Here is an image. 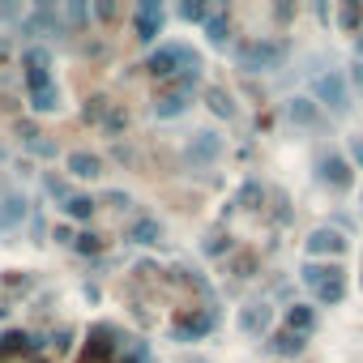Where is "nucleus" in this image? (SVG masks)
Masks as SVG:
<instances>
[{
    "instance_id": "obj_4",
    "label": "nucleus",
    "mask_w": 363,
    "mask_h": 363,
    "mask_svg": "<svg viewBox=\"0 0 363 363\" xmlns=\"http://www.w3.org/2000/svg\"><path fill=\"white\" fill-rule=\"evenodd\" d=\"M214 308H193L184 316H175V342H201L210 329H214Z\"/></svg>"
},
{
    "instance_id": "obj_24",
    "label": "nucleus",
    "mask_w": 363,
    "mask_h": 363,
    "mask_svg": "<svg viewBox=\"0 0 363 363\" xmlns=\"http://www.w3.org/2000/svg\"><path fill=\"white\" fill-rule=\"evenodd\" d=\"M316 299H320V303H342V299H346V274L329 278V282L316 291Z\"/></svg>"
},
{
    "instance_id": "obj_26",
    "label": "nucleus",
    "mask_w": 363,
    "mask_h": 363,
    "mask_svg": "<svg viewBox=\"0 0 363 363\" xmlns=\"http://www.w3.org/2000/svg\"><path fill=\"white\" fill-rule=\"evenodd\" d=\"M111 107H107V99L103 94H94V99H86V107H82V120H90V124H103V116H107Z\"/></svg>"
},
{
    "instance_id": "obj_23",
    "label": "nucleus",
    "mask_w": 363,
    "mask_h": 363,
    "mask_svg": "<svg viewBox=\"0 0 363 363\" xmlns=\"http://www.w3.org/2000/svg\"><path fill=\"white\" fill-rule=\"evenodd\" d=\"M257 201H265V184H261V179H248V184L240 189V197H235L231 206H235V210H252Z\"/></svg>"
},
{
    "instance_id": "obj_2",
    "label": "nucleus",
    "mask_w": 363,
    "mask_h": 363,
    "mask_svg": "<svg viewBox=\"0 0 363 363\" xmlns=\"http://www.w3.org/2000/svg\"><path fill=\"white\" fill-rule=\"evenodd\" d=\"M193 65H201V56H197L193 48H184V43H162L158 52H150L145 73H150V77H158V82H175L179 73L193 69Z\"/></svg>"
},
{
    "instance_id": "obj_14",
    "label": "nucleus",
    "mask_w": 363,
    "mask_h": 363,
    "mask_svg": "<svg viewBox=\"0 0 363 363\" xmlns=\"http://www.w3.org/2000/svg\"><path fill=\"white\" fill-rule=\"evenodd\" d=\"M184 111H189V94H179V90H171V86H167V90L158 94V103H154V116H158V120H175V116H184Z\"/></svg>"
},
{
    "instance_id": "obj_29",
    "label": "nucleus",
    "mask_w": 363,
    "mask_h": 363,
    "mask_svg": "<svg viewBox=\"0 0 363 363\" xmlns=\"http://www.w3.org/2000/svg\"><path fill=\"white\" fill-rule=\"evenodd\" d=\"M124 124H128V111H124V107H111V111L103 116V133H120Z\"/></svg>"
},
{
    "instance_id": "obj_39",
    "label": "nucleus",
    "mask_w": 363,
    "mask_h": 363,
    "mask_svg": "<svg viewBox=\"0 0 363 363\" xmlns=\"http://www.w3.org/2000/svg\"><path fill=\"white\" fill-rule=\"evenodd\" d=\"M359 56H363V35H359Z\"/></svg>"
},
{
    "instance_id": "obj_31",
    "label": "nucleus",
    "mask_w": 363,
    "mask_h": 363,
    "mask_svg": "<svg viewBox=\"0 0 363 363\" xmlns=\"http://www.w3.org/2000/svg\"><path fill=\"white\" fill-rule=\"evenodd\" d=\"M179 18L184 22H206V5L201 0H184V5H179Z\"/></svg>"
},
{
    "instance_id": "obj_15",
    "label": "nucleus",
    "mask_w": 363,
    "mask_h": 363,
    "mask_svg": "<svg viewBox=\"0 0 363 363\" xmlns=\"http://www.w3.org/2000/svg\"><path fill=\"white\" fill-rule=\"evenodd\" d=\"M35 350H39V337H30L22 329L0 333V359H5V354H35Z\"/></svg>"
},
{
    "instance_id": "obj_3",
    "label": "nucleus",
    "mask_w": 363,
    "mask_h": 363,
    "mask_svg": "<svg viewBox=\"0 0 363 363\" xmlns=\"http://www.w3.org/2000/svg\"><path fill=\"white\" fill-rule=\"evenodd\" d=\"M312 94H316V103H325L333 116H346L350 111V90H346V77L333 69V73H320L316 77V86H312Z\"/></svg>"
},
{
    "instance_id": "obj_10",
    "label": "nucleus",
    "mask_w": 363,
    "mask_h": 363,
    "mask_svg": "<svg viewBox=\"0 0 363 363\" xmlns=\"http://www.w3.org/2000/svg\"><path fill=\"white\" fill-rule=\"evenodd\" d=\"M22 218H26V197L22 193H5L0 197V231L22 227Z\"/></svg>"
},
{
    "instance_id": "obj_12",
    "label": "nucleus",
    "mask_w": 363,
    "mask_h": 363,
    "mask_svg": "<svg viewBox=\"0 0 363 363\" xmlns=\"http://www.w3.org/2000/svg\"><path fill=\"white\" fill-rule=\"evenodd\" d=\"M286 116H291V124H303V128H312V124L320 120V107H316V99H308V94H295V99L286 103Z\"/></svg>"
},
{
    "instance_id": "obj_40",
    "label": "nucleus",
    "mask_w": 363,
    "mask_h": 363,
    "mask_svg": "<svg viewBox=\"0 0 363 363\" xmlns=\"http://www.w3.org/2000/svg\"><path fill=\"white\" fill-rule=\"evenodd\" d=\"M193 363H206V359H193Z\"/></svg>"
},
{
    "instance_id": "obj_28",
    "label": "nucleus",
    "mask_w": 363,
    "mask_h": 363,
    "mask_svg": "<svg viewBox=\"0 0 363 363\" xmlns=\"http://www.w3.org/2000/svg\"><path fill=\"white\" fill-rule=\"evenodd\" d=\"M22 65H26V69H52V56H48V48H30V52L22 56Z\"/></svg>"
},
{
    "instance_id": "obj_7",
    "label": "nucleus",
    "mask_w": 363,
    "mask_h": 363,
    "mask_svg": "<svg viewBox=\"0 0 363 363\" xmlns=\"http://www.w3.org/2000/svg\"><path fill=\"white\" fill-rule=\"evenodd\" d=\"M303 244H308V257H325V252H329V257H342V252H346V240H342L333 227H316Z\"/></svg>"
},
{
    "instance_id": "obj_16",
    "label": "nucleus",
    "mask_w": 363,
    "mask_h": 363,
    "mask_svg": "<svg viewBox=\"0 0 363 363\" xmlns=\"http://www.w3.org/2000/svg\"><path fill=\"white\" fill-rule=\"evenodd\" d=\"M69 171H73L77 179H94V175L103 171V158L90 154V150H73V154H69Z\"/></svg>"
},
{
    "instance_id": "obj_17",
    "label": "nucleus",
    "mask_w": 363,
    "mask_h": 363,
    "mask_svg": "<svg viewBox=\"0 0 363 363\" xmlns=\"http://www.w3.org/2000/svg\"><path fill=\"white\" fill-rule=\"evenodd\" d=\"M128 240L141 244V248H150V244L162 240V223H158V218H137V223L128 227Z\"/></svg>"
},
{
    "instance_id": "obj_30",
    "label": "nucleus",
    "mask_w": 363,
    "mask_h": 363,
    "mask_svg": "<svg viewBox=\"0 0 363 363\" xmlns=\"http://www.w3.org/2000/svg\"><path fill=\"white\" fill-rule=\"evenodd\" d=\"M103 244H99V235L94 231H82L77 240H73V252H82V257H90V252H99Z\"/></svg>"
},
{
    "instance_id": "obj_35",
    "label": "nucleus",
    "mask_w": 363,
    "mask_h": 363,
    "mask_svg": "<svg viewBox=\"0 0 363 363\" xmlns=\"http://www.w3.org/2000/svg\"><path fill=\"white\" fill-rule=\"evenodd\" d=\"M52 240H56V244H73V240H77V235H73V231H69V227H56V231H52Z\"/></svg>"
},
{
    "instance_id": "obj_19",
    "label": "nucleus",
    "mask_w": 363,
    "mask_h": 363,
    "mask_svg": "<svg viewBox=\"0 0 363 363\" xmlns=\"http://www.w3.org/2000/svg\"><path fill=\"white\" fill-rule=\"evenodd\" d=\"M30 107L35 111H60V86L52 82V86H39V90H30Z\"/></svg>"
},
{
    "instance_id": "obj_25",
    "label": "nucleus",
    "mask_w": 363,
    "mask_h": 363,
    "mask_svg": "<svg viewBox=\"0 0 363 363\" xmlns=\"http://www.w3.org/2000/svg\"><path fill=\"white\" fill-rule=\"evenodd\" d=\"M337 22H342V30H359L363 26V5L359 0H346V5L337 9Z\"/></svg>"
},
{
    "instance_id": "obj_21",
    "label": "nucleus",
    "mask_w": 363,
    "mask_h": 363,
    "mask_svg": "<svg viewBox=\"0 0 363 363\" xmlns=\"http://www.w3.org/2000/svg\"><path fill=\"white\" fill-rule=\"evenodd\" d=\"M206 39H210L214 48H223V43L231 39V18H223V13H214V18H206Z\"/></svg>"
},
{
    "instance_id": "obj_27",
    "label": "nucleus",
    "mask_w": 363,
    "mask_h": 363,
    "mask_svg": "<svg viewBox=\"0 0 363 363\" xmlns=\"http://www.w3.org/2000/svg\"><path fill=\"white\" fill-rule=\"evenodd\" d=\"M227 269H231L235 278H252V274H257V257H252V252H235Z\"/></svg>"
},
{
    "instance_id": "obj_38",
    "label": "nucleus",
    "mask_w": 363,
    "mask_h": 363,
    "mask_svg": "<svg viewBox=\"0 0 363 363\" xmlns=\"http://www.w3.org/2000/svg\"><path fill=\"white\" fill-rule=\"evenodd\" d=\"M354 82H359V86H363V69H354Z\"/></svg>"
},
{
    "instance_id": "obj_5",
    "label": "nucleus",
    "mask_w": 363,
    "mask_h": 363,
    "mask_svg": "<svg viewBox=\"0 0 363 363\" xmlns=\"http://www.w3.org/2000/svg\"><path fill=\"white\" fill-rule=\"evenodd\" d=\"M162 22H167V9L158 5V0H141V5H137V39L141 43H154L158 39V30H162Z\"/></svg>"
},
{
    "instance_id": "obj_8",
    "label": "nucleus",
    "mask_w": 363,
    "mask_h": 363,
    "mask_svg": "<svg viewBox=\"0 0 363 363\" xmlns=\"http://www.w3.org/2000/svg\"><path fill=\"white\" fill-rule=\"evenodd\" d=\"M320 179L329 189H337V193H346L350 184H354V175H350V162L342 158V154H329L325 162H320Z\"/></svg>"
},
{
    "instance_id": "obj_20",
    "label": "nucleus",
    "mask_w": 363,
    "mask_h": 363,
    "mask_svg": "<svg viewBox=\"0 0 363 363\" xmlns=\"http://www.w3.org/2000/svg\"><path fill=\"white\" fill-rule=\"evenodd\" d=\"M60 210H65V214H69L73 223H86V218H90V214L99 210V201H94V197H86V193H77V197H69V201H65Z\"/></svg>"
},
{
    "instance_id": "obj_18",
    "label": "nucleus",
    "mask_w": 363,
    "mask_h": 363,
    "mask_svg": "<svg viewBox=\"0 0 363 363\" xmlns=\"http://www.w3.org/2000/svg\"><path fill=\"white\" fill-rule=\"evenodd\" d=\"M299 350H303V337L291 333V329H282V333L269 337V354H278V359H291V354H299Z\"/></svg>"
},
{
    "instance_id": "obj_36",
    "label": "nucleus",
    "mask_w": 363,
    "mask_h": 363,
    "mask_svg": "<svg viewBox=\"0 0 363 363\" xmlns=\"http://www.w3.org/2000/svg\"><path fill=\"white\" fill-rule=\"evenodd\" d=\"M350 162H359V167H363V137H354V141H350Z\"/></svg>"
},
{
    "instance_id": "obj_22",
    "label": "nucleus",
    "mask_w": 363,
    "mask_h": 363,
    "mask_svg": "<svg viewBox=\"0 0 363 363\" xmlns=\"http://www.w3.org/2000/svg\"><path fill=\"white\" fill-rule=\"evenodd\" d=\"M206 103H210L214 116H227V120L235 116V103H231V94H227L223 86H210V90H206Z\"/></svg>"
},
{
    "instance_id": "obj_9",
    "label": "nucleus",
    "mask_w": 363,
    "mask_h": 363,
    "mask_svg": "<svg viewBox=\"0 0 363 363\" xmlns=\"http://www.w3.org/2000/svg\"><path fill=\"white\" fill-rule=\"evenodd\" d=\"M269 320H274V308H269V303H244V308H240V329L252 333V337L265 333Z\"/></svg>"
},
{
    "instance_id": "obj_1",
    "label": "nucleus",
    "mask_w": 363,
    "mask_h": 363,
    "mask_svg": "<svg viewBox=\"0 0 363 363\" xmlns=\"http://www.w3.org/2000/svg\"><path fill=\"white\" fill-rule=\"evenodd\" d=\"M286 52L291 48L282 39H252V43H240L235 48V65L244 73H269V69H282Z\"/></svg>"
},
{
    "instance_id": "obj_32",
    "label": "nucleus",
    "mask_w": 363,
    "mask_h": 363,
    "mask_svg": "<svg viewBox=\"0 0 363 363\" xmlns=\"http://www.w3.org/2000/svg\"><path fill=\"white\" fill-rule=\"evenodd\" d=\"M48 193H52L56 201H69V197H73V193L65 189V179H56V175H48Z\"/></svg>"
},
{
    "instance_id": "obj_34",
    "label": "nucleus",
    "mask_w": 363,
    "mask_h": 363,
    "mask_svg": "<svg viewBox=\"0 0 363 363\" xmlns=\"http://www.w3.org/2000/svg\"><path fill=\"white\" fill-rule=\"evenodd\" d=\"M120 363H145V346H133L128 354H120Z\"/></svg>"
},
{
    "instance_id": "obj_13",
    "label": "nucleus",
    "mask_w": 363,
    "mask_h": 363,
    "mask_svg": "<svg viewBox=\"0 0 363 363\" xmlns=\"http://www.w3.org/2000/svg\"><path fill=\"white\" fill-rule=\"evenodd\" d=\"M337 274H346V269H342L337 261H333V265H320V261H308V265L299 269V282H303V286H312V291H320V286H325L329 278H337Z\"/></svg>"
},
{
    "instance_id": "obj_6",
    "label": "nucleus",
    "mask_w": 363,
    "mask_h": 363,
    "mask_svg": "<svg viewBox=\"0 0 363 363\" xmlns=\"http://www.w3.org/2000/svg\"><path fill=\"white\" fill-rule=\"evenodd\" d=\"M218 154H223V137L218 133H197L189 141V162L193 167H210V162H218Z\"/></svg>"
},
{
    "instance_id": "obj_41",
    "label": "nucleus",
    "mask_w": 363,
    "mask_h": 363,
    "mask_svg": "<svg viewBox=\"0 0 363 363\" xmlns=\"http://www.w3.org/2000/svg\"><path fill=\"white\" fill-rule=\"evenodd\" d=\"M0 197H5V193H0Z\"/></svg>"
},
{
    "instance_id": "obj_37",
    "label": "nucleus",
    "mask_w": 363,
    "mask_h": 363,
    "mask_svg": "<svg viewBox=\"0 0 363 363\" xmlns=\"http://www.w3.org/2000/svg\"><path fill=\"white\" fill-rule=\"evenodd\" d=\"M103 201H107V206H120V210H124V206H128V197H124V193H107V197H103Z\"/></svg>"
},
{
    "instance_id": "obj_33",
    "label": "nucleus",
    "mask_w": 363,
    "mask_h": 363,
    "mask_svg": "<svg viewBox=\"0 0 363 363\" xmlns=\"http://www.w3.org/2000/svg\"><path fill=\"white\" fill-rule=\"evenodd\" d=\"M94 18H99V22H111V18H116V5H111V0H99V5H94Z\"/></svg>"
},
{
    "instance_id": "obj_11",
    "label": "nucleus",
    "mask_w": 363,
    "mask_h": 363,
    "mask_svg": "<svg viewBox=\"0 0 363 363\" xmlns=\"http://www.w3.org/2000/svg\"><path fill=\"white\" fill-rule=\"evenodd\" d=\"M282 325H286L291 333H299V337H308V333L316 329V312H312L308 303H291V308L282 312Z\"/></svg>"
}]
</instances>
